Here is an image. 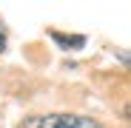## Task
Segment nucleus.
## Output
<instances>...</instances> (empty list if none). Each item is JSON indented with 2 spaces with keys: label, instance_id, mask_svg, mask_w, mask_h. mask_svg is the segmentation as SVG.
<instances>
[{
  "label": "nucleus",
  "instance_id": "f257e3e1",
  "mask_svg": "<svg viewBox=\"0 0 131 128\" xmlns=\"http://www.w3.org/2000/svg\"><path fill=\"white\" fill-rule=\"evenodd\" d=\"M17 128H103L94 117H83V114H34L20 120Z\"/></svg>",
  "mask_w": 131,
  "mask_h": 128
},
{
  "label": "nucleus",
  "instance_id": "f03ea898",
  "mask_svg": "<svg viewBox=\"0 0 131 128\" xmlns=\"http://www.w3.org/2000/svg\"><path fill=\"white\" fill-rule=\"evenodd\" d=\"M51 37L60 43L63 49H83L85 46V37L83 34H60V31H51Z\"/></svg>",
  "mask_w": 131,
  "mask_h": 128
}]
</instances>
